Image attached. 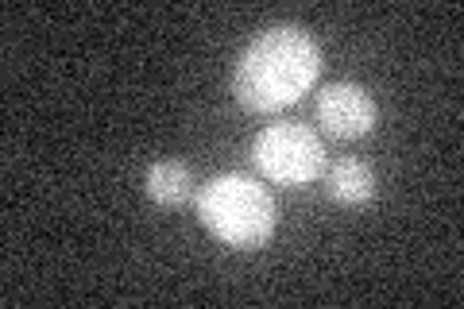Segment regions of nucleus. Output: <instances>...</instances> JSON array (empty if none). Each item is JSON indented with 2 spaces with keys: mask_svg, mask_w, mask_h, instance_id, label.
<instances>
[{
  "mask_svg": "<svg viewBox=\"0 0 464 309\" xmlns=\"http://www.w3.org/2000/svg\"><path fill=\"white\" fill-rule=\"evenodd\" d=\"M317 121L329 136L337 140H360L368 136L380 121V109H375L372 93L356 82H329L322 93H317Z\"/></svg>",
  "mask_w": 464,
  "mask_h": 309,
  "instance_id": "obj_4",
  "label": "nucleus"
},
{
  "mask_svg": "<svg viewBox=\"0 0 464 309\" xmlns=\"http://www.w3.org/2000/svg\"><path fill=\"white\" fill-rule=\"evenodd\" d=\"M252 163L275 186H310L325 174V143L306 124H271L252 140Z\"/></svg>",
  "mask_w": 464,
  "mask_h": 309,
  "instance_id": "obj_3",
  "label": "nucleus"
},
{
  "mask_svg": "<svg viewBox=\"0 0 464 309\" xmlns=\"http://www.w3.org/2000/svg\"><path fill=\"white\" fill-rule=\"evenodd\" d=\"M143 189H148V198L155 205L174 209V205H182L194 194V174L186 163H179V159H163V163L148 167V174H143Z\"/></svg>",
  "mask_w": 464,
  "mask_h": 309,
  "instance_id": "obj_6",
  "label": "nucleus"
},
{
  "mask_svg": "<svg viewBox=\"0 0 464 309\" xmlns=\"http://www.w3.org/2000/svg\"><path fill=\"white\" fill-rule=\"evenodd\" d=\"M198 217L217 240L240 252L264 247L275 232V201L248 174H213L198 194Z\"/></svg>",
  "mask_w": 464,
  "mask_h": 309,
  "instance_id": "obj_2",
  "label": "nucleus"
},
{
  "mask_svg": "<svg viewBox=\"0 0 464 309\" xmlns=\"http://www.w3.org/2000/svg\"><path fill=\"white\" fill-rule=\"evenodd\" d=\"M325 189H329V198L341 205H364L375 194V174L368 163H360V159H337V163L325 170Z\"/></svg>",
  "mask_w": 464,
  "mask_h": 309,
  "instance_id": "obj_5",
  "label": "nucleus"
},
{
  "mask_svg": "<svg viewBox=\"0 0 464 309\" xmlns=\"http://www.w3.org/2000/svg\"><path fill=\"white\" fill-rule=\"evenodd\" d=\"M322 73V43L298 24H275L240 51L232 66V97L248 112H279Z\"/></svg>",
  "mask_w": 464,
  "mask_h": 309,
  "instance_id": "obj_1",
  "label": "nucleus"
}]
</instances>
